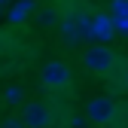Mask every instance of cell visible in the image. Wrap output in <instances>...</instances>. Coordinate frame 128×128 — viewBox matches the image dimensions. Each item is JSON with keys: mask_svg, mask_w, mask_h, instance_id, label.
Masks as SVG:
<instances>
[{"mask_svg": "<svg viewBox=\"0 0 128 128\" xmlns=\"http://www.w3.org/2000/svg\"><path fill=\"white\" fill-rule=\"evenodd\" d=\"M113 64H116V55H113V49H107L104 43H92L88 49L82 52V67H86L88 73L104 76V73L113 70Z\"/></svg>", "mask_w": 128, "mask_h": 128, "instance_id": "1", "label": "cell"}, {"mask_svg": "<svg viewBox=\"0 0 128 128\" xmlns=\"http://www.w3.org/2000/svg\"><path fill=\"white\" fill-rule=\"evenodd\" d=\"M40 82H43L46 88H64V86L70 82V67H67V61H61V58L46 61L43 70H40Z\"/></svg>", "mask_w": 128, "mask_h": 128, "instance_id": "2", "label": "cell"}, {"mask_svg": "<svg viewBox=\"0 0 128 128\" xmlns=\"http://www.w3.org/2000/svg\"><path fill=\"white\" fill-rule=\"evenodd\" d=\"M116 107H119V104L110 98V94H98V98L88 101L86 116H88V122H94V125H110V119L116 116Z\"/></svg>", "mask_w": 128, "mask_h": 128, "instance_id": "3", "label": "cell"}, {"mask_svg": "<svg viewBox=\"0 0 128 128\" xmlns=\"http://www.w3.org/2000/svg\"><path fill=\"white\" fill-rule=\"evenodd\" d=\"M18 119L24 122V128H52V122H55L49 104H40V101L24 104V110H22V116H18Z\"/></svg>", "mask_w": 128, "mask_h": 128, "instance_id": "4", "label": "cell"}, {"mask_svg": "<svg viewBox=\"0 0 128 128\" xmlns=\"http://www.w3.org/2000/svg\"><path fill=\"white\" fill-rule=\"evenodd\" d=\"M113 34H116V30H113V18H110V15H94V18H92V40L104 43Z\"/></svg>", "mask_w": 128, "mask_h": 128, "instance_id": "5", "label": "cell"}, {"mask_svg": "<svg viewBox=\"0 0 128 128\" xmlns=\"http://www.w3.org/2000/svg\"><path fill=\"white\" fill-rule=\"evenodd\" d=\"M76 40H92V18L76 15Z\"/></svg>", "mask_w": 128, "mask_h": 128, "instance_id": "6", "label": "cell"}, {"mask_svg": "<svg viewBox=\"0 0 128 128\" xmlns=\"http://www.w3.org/2000/svg\"><path fill=\"white\" fill-rule=\"evenodd\" d=\"M3 101L12 104V107L22 104V101H24V88H22V86H6V88H3Z\"/></svg>", "mask_w": 128, "mask_h": 128, "instance_id": "7", "label": "cell"}, {"mask_svg": "<svg viewBox=\"0 0 128 128\" xmlns=\"http://www.w3.org/2000/svg\"><path fill=\"white\" fill-rule=\"evenodd\" d=\"M110 18H128V0H110Z\"/></svg>", "mask_w": 128, "mask_h": 128, "instance_id": "8", "label": "cell"}, {"mask_svg": "<svg viewBox=\"0 0 128 128\" xmlns=\"http://www.w3.org/2000/svg\"><path fill=\"white\" fill-rule=\"evenodd\" d=\"M3 128H24V122L18 116H9V119H3Z\"/></svg>", "mask_w": 128, "mask_h": 128, "instance_id": "9", "label": "cell"}, {"mask_svg": "<svg viewBox=\"0 0 128 128\" xmlns=\"http://www.w3.org/2000/svg\"><path fill=\"white\" fill-rule=\"evenodd\" d=\"M113 30H119V34H128V18H113Z\"/></svg>", "mask_w": 128, "mask_h": 128, "instance_id": "10", "label": "cell"}, {"mask_svg": "<svg viewBox=\"0 0 128 128\" xmlns=\"http://www.w3.org/2000/svg\"><path fill=\"white\" fill-rule=\"evenodd\" d=\"M40 22H46V24L55 22V12H52V9H43V12H40Z\"/></svg>", "mask_w": 128, "mask_h": 128, "instance_id": "11", "label": "cell"}, {"mask_svg": "<svg viewBox=\"0 0 128 128\" xmlns=\"http://www.w3.org/2000/svg\"><path fill=\"white\" fill-rule=\"evenodd\" d=\"M125 88H128V70H125Z\"/></svg>", "mask_w": 128, "mask_h": 128, "instance_id": "12", "label": "cell"}, {"mask_svg": "<svg viewBox=\"0 0 128 128\" xmlns=\"http://www.w3.org/2000/svg\"><path fill=\"white\" fill-rule=\"evenodd\" d=\"M0 3H6V0H0Z\"/></svg>", "mask_w": 128, "mask_h": 128, "instance_id": "13", "label": "cell"}]
</instances>
